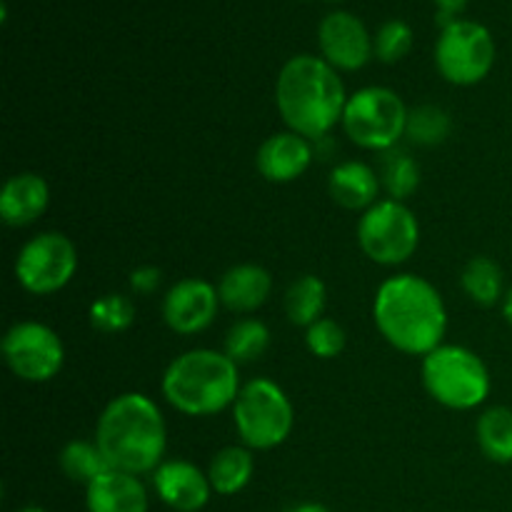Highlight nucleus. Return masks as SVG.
<instances>
[{
    "instance_id": "19",
    "label": "nucleus",
    "mask_w": 512,
    "mask_h": 512,
    "mask_svg": "<svg viewBox=\"0 0 512 512\" xmlns=\"http://www.w3.org/2000/svg\"><path fill=\"white\" fill-rule=\"evenodd\" d=\"M330 198L345 210H368L378 203L380 183L378 170L370 168L363 160H345L335 165L328 180Z\"/></svg>"
},
{
    "instance_id": "7",
    "label": "nucleus",
    "mask_w": 512,
    "mask_h": 512,
    "mask_svg": "<svg viewBox=\"0 0 512 512\" xmlns=\"http://www.w3.org/2000/svg\"><path fill=\"white\" fill-rule=\"evenodd\" d=\"M408 105L395 90L368 85L348 95L343 130L355 145L373 153H388L408 130Z\"/></svg>"
},
{
    "instance_id": "21",
    "label": "nucleus",
    "mask_w": 512,
    "mask_h": 512,
    "mask_svg": "<svg viewBox=\"0 0 512 512\" xmlns=\"http://www.w3.org/2000/svg\"><path fill=\"white\" fill-rule=\"evenodd\" d=\"M328 290L318 275H300L290 283L285 293V315L298 328H310L315 320L323 318Z\"/></svg>"
},
{
    "instance_id": "17",
    "label": "nucleus",
    "mask_w": 512,
    "mask_h": 512,
    "mask_svg": "<svg viewBox=\"0 0 512 512\" xmlns=\"http://www.w3.org/2000/svg\"><path fill=\"white\" fill-rule=\"evenodd\" d=\"M50 205V188L38 173H18L0 190V218L10 228L33 225Z\"/></svg>"
},
{
    "instance_id": "1",
    "label": "nucleus",
    "mask_w": 512,
    "mask_h": 512,
    "mask_svg": "<svg viewBox=\"0 0 512 512\" xmlns=\"http://www.w3.org/2000/svg\"><path fill=\"white\" fill-rule=\"evenodd\" d=\"M373 320L395 350L425 358L443 345L448 310L443 295L430 280L400 273L385 280L373 300Z\"/></svg>"
},
{
    "instance_id": "15",
    "label": "nucleus",
    "mask_w": 512,
    "mask_h": 512,
    "mask_svg": "<svg viewBox=\"0 0 512 512\" xmlns=\"http://www.w3.org/2000/svg\"><path fill=\"white\" fill-rule=\"evenodd\" d=\"M313 163V145L308 138L285 130L265 140L255 155L260 175L270 183H293Z\"/></svg>"
},
{
    "instance_id": "34",
    "label": "nucleus",
    "mask_w": 512,
    "mask_h": 512,
    "mask_svg": "<svg viewBox=\"0 0 512 512\" xmlns=\"http://www.w3.org/2000/svg\"><path fill=\"white\" fill-rule=\"evenodd\" d=\"M503 315H505V320H508V323L512 325V288H510V293L505 295V300H503Z\"/></svg>"
},
{
    "instance_id": "3",
    "label": "nucleus",
    "mask_w": 512,
    "mask_h": 512,
    "mask_svg": "<svg viewBox=\"0 0 512 512\" xmlns=\"http://www.w3.org/2000/svg\"><path fill=\"white\" fill-rule=\"evenodd\" d=\"M95 443L113 470L138 478L155 473L168 448V428L158 403L145 393L113 398L95 425Z\"/></svg>"
},
{
    "instance_id": "14",
    "label": "nucleus",
    "mask_w": 512,
    "mask_h": 512,
    "mask_svg": "<svg viewBox=\"0 0 512 512\" xmlns=\"http://www.w3.org/2000/svg\"><path fill=\"white\" fill-rule=\"evenodd\" d=\"M153 488L175 512H200L213 493L208 473L190 460H163L153 473Z\"/></svg>"
},
{
    "instance_id": "13",
    "label": "nucleus",
    "mask_w": 512,
    "mask_h": 512,
    "mask_svg": "<svg viewBox=\"0 0 512 512\" xmlns=\"http://www.w3.org/2000/svg\"><path fill=\"white\" fill-rule=\"evenodd\" d=\"M218 308V285L200 278H185L165 293L163 320L173 333L195 335L213 325Z\"/></svg>"
},
{
    "instance_id": "2",
    "label": "nucleus",
    "mask_w": 512,
    "mask_h": 512,
    "mask_svg": "<svg viewBox=\"0 0 512 512\" xmlns=\"http://www.w3.org/2000/svg\"><path fill=\"white\" fill-rule=\"evenodd\" d=\"M275 105L293 133L308 140L325 138L343 123L345 85L340 73L320 55H293L275 80Z\"/></svg>"
},
{
    "instance_id": "26",
    "label": "nucleus",
    "mask_w": 512,
    "mask_h": 512,
    "mask_svg": "<svg viewBox=\"0 0 512 512\" xmlns=\"http://www.w3.org/2000/svg\"><path fill=\"white\" fill-rule=\"evenodd\" d=\"M378 175L385 193L393 200H400V203L420 188V165L418 160L410 153H405V150H388V153L383 155Z\"/></svg>"
},
{
    "instance_id": "23",
    "label": "nucleus",
    "mask_w": 512,
    "mask_h": 512,
    "mask_svg": "<svg viewBox=\"0 0 512 512\" xmlns=\"http://www.w3.org/2000/svg\"><path fill=\"white\" fill-rule=\"evenodd\" d=\"M478 445L483 455L493 463H512V410L490 408L478 420Z\"/></svg>"
},
{
    "instance_id": "8",
    "label": "nucleus",
    "mask_w": 512,
    "mask_h": 512,
    "mask_svg": "<svg viewBox=\"0 0 512 512\" xmlns=\"http://www.w3.org/2000/svg\"><path fill=\"white\" fill-rule=\"evenodd\" d=\"M358 245L378 265L408 263L420 245L418 218L400 200H378L360 218Z\"/></svg>"
},
{
    "instance_id": "25",
    "label": "nucleus",
    "mask_w": 512,
    "mask_h": 512,
    "mask_svg": "<svg viewBox=\"0 0 512 512\" xmlns=\"http://www.w3.org/2000/svg\"><path fill=\"white\" fill-rule=\"evenodd\" d=\"M58 463L60 470H63L73 483L83 485H90L95 478H100V475L110 470V463L105 460L98 443H88V440H70V443L60 450Z\"/></svg>"
},
{
    "instance_id": "9",
    "label": "nucleus",
    "mask_w": 512,
    "mask_h": 512,
    "mask_svg": "<svg viewBox=\"0 0 512 512\" xmlns=\"http://www.w3.org/2000/svg\"><path fill=\"white\" fill-rule=\"evenodd\" d=\"M495 65L493 33L483 23L458 18L440 30L435 43V68L448 83L475 85L488 78Z\"/></svg>"
},
{
    "instance_id": "30",
    "label": "nucleus",
    "mask_w": 512,
    "mask_h": 512,
    "mask_svg": "<svg viewBox=\"0 0 512 512\" xmlns=\"http://www.w3.org/2000/svg\"><path fill=\"white\" fill-rule=\"evenodd\" d=\"M305 345L315 358H338L345 350V330L333 318H320L305 328Z\"/></svg>"
},
{
    "instance_id": "5",
    "label": "nucleus",
    "mask_w": 512,
    "mask_h": 512,
    "mask_svg": "<svg viewBox=\"0 0 512 512\" xmlns=\"http://www.w3.org/2000/svg\"><path fill=\"white\" fill-rule=\"evenodd\" d=\"M423 385L430 398L450 410H473L490 395V370L463 345H440L423 358Z\"/></svg>"
},
{
    "instance_id": "20",
    "label": "nucleus",
    "mask_w": 512,
    "mask_h": 512,
    "mask_svg": "<svg viewBox=\"0 0 512 512\" xmlns=\"http://www.w3.org/2000/svg\"><path fill=\"white\" fill-rule=\"evenodd\" d=\"M253 473V450L245 448V445H228V448L218 450L208 465V480L213 485V493L225 495V498L248 488Z\"/></svg>"
},
{
    "instance_id": "6",
    "label": "nucleus",
    "mask_w": 512,
    "mask_h": 512,
    "mask_svg": "<svg viewBox=\"0 0 512 512\" xmlns=\"http://www.w3.org/2000/svg\"><path fill=\"white\" fill-rule=\"evenodd\" d=\"M233 423L250 450H273L290 438L295 410L288 393L270 378H255L240 388L233 403Z\"/></svg>"
},
{
    "instance_id": "11",
    "label": "nucleus",
    "mask_w": 512,
    "mask_h": 512,
    "mask_svg": "<svg viewBox=\"0 0 512 512\" xmlns=\"http://www.w3.org/2000/svg\"><path fill=\"white\" fill-rule=\"evenodd\" d=\"M5 365L25 383H48L65 363L60 335L38 320H20L10 325L3 338Z\"/></svg>"
},
{
    "instance_id": "29",
    "label": "nucleus",
    "mask_w": 512,
    "mask_h": 512,
    "mask_svg": "<svg viewBox=\"0 0 512 512\" xmlns=\"http://www.w3.org/2000/svg\"><path fill=\"white\" fill-rule=\"evenodd\" d=\"M413 40V28L405 20H385L378 28V33L373 35V53L380 63H400L413 50Z\"/></svg>"
},
{
    "instance_id": "12",
    "label": "nucleus",
    "mask_w": 512,
    "mask_h": 512,
    "mask_svg": "<svg viewBox=\"0 0 512 512\" xmlns=\"http://www.w3.org/2000/svg\"><path fill=\"white\" fill-rule=\"evenodd\" d=\"M318 45L325 63L333 65L335 70H353L365 68L373 58V35L368 33L363 20L348 10H333L325 15L318 25Z\"/></svg>"
},
{
    "instance_id": "16",
    "label": "nucleus",
    "mask_w": 512,
    "mask_h": 512,
    "mask_svg": "<svg viewBox=\"0 0 512 512\" xmlns=\"http://www.w3.org/2000/svg\"><path fill=\"white\" fill-rule=\"evenodd\" d=\"M88 512H148V490L138 475L113 470L85 485Z\"/></svg>"
},
{
    "instance_id": "10",
    "label": "nucleus",
    "mask_w": 512,
    "mask_h": 512,
    "mask_svg": "<svg viewBox=\"0 0 512 512\" xmlns=\"http://www.w3.org/2000/svg\"><path fill=\"white\" fill-rule=\"evenodd\" d=\"M78 270V250L63 233H40L20 248L15 258V278L30 295H53L73 280Z\"/></svg>"
},
{
    "instance_id": "35",
    "label": "nucleus",
    "mask_w": 512,
    "mask_h": 512,
    "mask_svg": "<svg viewBox=\"0 0 512 512\" xmlns=\"http://www.w3.org/2000/svg\"><path fill=\"white\" fill-rule=\"evenodd\" d=\"M18 512H45V510L38 508V505H28V508H23V510H18Z\"/></svg>"
},
{
    "instance_id": "33",
    "label": "nucleus",
    "mask_w": 512,
    "mask_h": 512,
    "mask_svg": "<svg viewBox=\"0 0 512 512\" xmlns=\"http://www.w3.org/2000/svg\"><path fill=\"white\" fill-rule=\"evenodd\" d=\"M290 512H330V510L320 503H300V505H295Z\"/></svg>"
},
{
    "instance_id": "18",
    "label": "nucleus",
    "mask_w": 512,
    "mask_h": 512,
    "mask_svg": "<svg viewBox=\"0 0 512 512\" xmlns=\"http://www.w3.org/2000/svg\"><path fill=\"white\" fill-rule=\"evenodd\" d=\"M270 293H273V275L263 265L255 263L233 265L230 270H225L218 283L220 305L238 315H248L263 308Z\"/></svg>"
},
{
    "instance_id": "27",
    "label": "nucleus",
    "mask_w": 512,
    "mask_h": 512,
    "mask_svg": "<svg viewBox=\"0 0 512 512\" xmlns=\"http://www.w3.org/2000/svg\"><path fill=\"white\" fill-rule=\"evenodd\" d=\"M450 130H453L450 113L438 105H418L408 113L405 135L423 148H435V145L445 143L450 138Z\"/></svg>"
},
{
    "instance_id": "24",
    "label": "nucleus",
    "mask_w": 512,
    "mask_h": 512,
    "mask_svg": "<svg viewBox=\"0 0 512 512\" xmlns=\"http://www.w3.org/2000/svg\"><path fill=\"white\" fill-rule=\"evenodd\" d=\"M270 348V330L263 320L255 318H240L238 323L230 325L228 335H225L223 353L228 355L233 363L248 365L263 358L265 350Z\"/></svg>"
},
{
    "instance_id": "32",
    "label": "nucleus",
    "mask_w": 512,
    "mask_h": 512,
    "mask_svg": "<svg viewBox=\"0 0 512 512\" xmlns=\"http://www.w3.org/2000/svg\"><path fill=\"white\" fill-rule=\"evenodd\" d=\"M468 3L470 0H433L435 10H438V13H435V20H438L440 30H443L445 25L453 23V20H458L460 13L468 8Z\"/></svg>"
},
{
    "instance_id": "28",
    "label": "nucleus",
    "mask_w": 512,
    "mask_h": 512,
    "mask_svg": "<svg viewBox=\"0 0 512 512\" xmlns=\"http://www.w3.org/2000/svg\"><path fill=\"white\" fill-rule=\"evenodd\" d=\"M90 325H93L98 333L103 335H115L123 333L133 325L135 320V303L128 298V295L120 293H108L103 298L93 300L90 305Z\"/></svg>"
},
{
    "instance_id": "4",
    "label": "nucleus",
    "mask_w": 512,
    "mask_h": 512,
    "mask_svg": "<svg viewBox=\"0 0 512 512\" xmlns=\"http://www.w3.org/2000/svg\"><path fill=\"white\" fill-rule=\"evenodd\" d=\"M240 365L225 353L195 348L170 360L163 373V398L178 413L190 418H208L233 408L240 393Z\"/></svg>"
},
{
    "instance_id": "22",
    "label": "nucleus",
    "mask_w": 512,
    "mask_h": 512,
    "mask_svg": "<svg viewBox=\"0 0 512 512\" xmlns=\"http://www.w3.org/2000/svg\"><path fill=\"white\" fill-rule=\"evenodd\" d=\"M460 285L475 305L490 308L503 298V270L493 258L478 255L465 263L463 273H460Z\"/></svg>"
},
{
    "instance_id": "31",
    "label": "nucleus",
    "mask_w": 512,
    "mask_h": 512,
    "mask_svg": "<svg viewBox=\"0 0 512 512\" xmlns=\"http://www.w3.org/2000/svg\"><path fill=\"white\" fill-rule=\"evenodd\" d=\"M163 283V273L155 265H140L130 273V290L133 295H153Z\"/></svg>"
}]
</instances>
